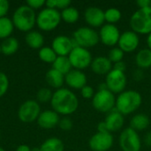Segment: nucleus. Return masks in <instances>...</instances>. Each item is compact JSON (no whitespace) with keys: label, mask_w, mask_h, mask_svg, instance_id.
<instances>
[{"label":"nucleus","mask_w":151,"mask_h":151,"mask_svg":"<svg viewBox=\"0 0 151 151\" xmlns=\"http://www.w3.org/2000/svg\"><path fill=\"white\" fill-rule=\"evenodd\" d=\"M50 105L52 110L58 115L67 117L77 111L79 107V99L69 88H61L53 92Z\"/></svg>","instance_id":"f257e3e1"},{"label":"nucleus","mask_w":151,"mask_h":151,"mask_svg":"<svg viewBox=\"0 0 151 151\" xmlns=\"http://www.w3.org/2000/svg\"><path fill=\"white\" fill-rule=\"evenodd\" d=\"M142 95L136 90L128 89L118 95L115 109L123 116H127L136 111L142 105Z\"/></svg>","instance_id":"f03ea898"},{"label":"nucleus","mask_w":151,"mask_h":151,"mask_svg":"<svg viewBox=\"0 0 151 151\" xmlns=\"http://www.w3.org/2000/svg\"><path fill=\"white\" fill-rule=\"evenodd\" d=\"M12 20L15 28L27 33L36 25V13L27 4H22L15 10Z\"/></svg>","instance_id":"7ed1b4c3"},{"label":"nucleus","mask_w":151,"mask_h":151,"mask_svg":"<svg viewBox=\"0 0 151 151\" xmlns=\"http://www.w3.org/2000/svg\"><path fill=\"white\" fill-rule=\"evenodd\" d=\"M130 27L138 35H150L151 33V6L139 8L130 18Z\"/></svg>","instance_id":"20e7f679"},{"label":"nucleus","mask_w":151,"mask_h":151,"mask_svg":"<svg viewBox=\"0 0 151 151\" xmlns=\"http://www.w3.org/2000/svg\"><path fill=\"white\" fill-rule=\"evenodd\" d=\"M61 20V13L56 9L45 7L36 14V26L42 31L50 32L56 29Z\"/></svg>","instance_id":"39448f33"},{"label":"nucleus","mask_w":151,"mask_h":151,"mask_svg":"<svg viewBox=\"0 0 151 151\" xmlns=\"http://www.w3.org/2000/svg\"><path fill=\"white\" fill-rule=\"evenodd\" d=\"M73 40L75 46L85 49L94 47L100 42L98 33L89 27H81L76 29L73 34Z\"/></svg>","instance_id":"423d86ee"},{"label":"nucleus","mask_w":151,"mask_h":151,"mask_svg":"<svg viewBox=\"0 0 151 151\" xmlns=\"http://www.w3.org/2000/svg\"><path fill=\"white\" fill-rule=\"evenodd\" d=\"M92 106L97 111L109 113L115 109L116 96L108 89L97 90L92 98Z\"/></svg>","instance_id":"0eeeda50"},{"label":"nucleus","mask_w":151,"mask_h":151,"mask_svg":"<svg viewBox=\"0 0 151 151\" xmlns=\"http://www.w3.org/2000/svg\"><path fill=\"white\" fill-rule=\"evenodd\" d=\"M68 58L73 69L81 71L90 66L93 60L91 52L88 49L80 46H75L72 50V51L68 55Z\"/></svg>","instance_id":"6e6552de"},{"label":"nucleus","mask_w":151,"mask_h":151,"mask_svg":"<svg viewBox=\"0 0 151 151\" xmlns=\"http://www.w3.org/2000/svg\"><path fill=\"white\" fill-rule=\"evenodd\" d=\"M119 147L122 151H140L142 140L138 133L130 127L125 128L119 138Z\"/></svg>","instance_id":"1a4fd4ad"},{"label":"nucleus","mask_w":151,"mask_h":151,"mask_svg":"<svg viewBox=\"0 0 151 151\" xmlns=\"http://www.w3.org/2000/svg\"><path fill=\"white\" fill-rule=\"evenodd\" d=\"M41 111L40 104L35 100H27L18 110V118L23 123H32L36 121Z\"/></svg>","instance_id":"9d476101"},{"label":"nucleus","mask_w":151,"mask_h":151,"mask_svg":"<svg viewBox=\"0 0 151 151\" xmlns=\"http://www.w3.org/2000/svg\"><path fill=\"white\" fill-rule=\"evenodd\" d=\"M104 82L108 90L112 92L114 95H119L126 90L127 79L125 73L112 68V70L105 75Z\"/></svg>","instance_id":"9b49d317"},{"label":"nucleus","mask_w":151,"mask_h":151,"mask_svg":"<svg viewBox=\"0 0 151 151\" xmlns=\"http://www.w3.org/2000/svg\"><path fill=\"white\" fill-rule=\"evenodd\" d=\"M113 142L114 138L111 133L96 132L90 137L88 146L92 151H108L111 149Z\"/></svg>","instance_id":"f8f14e48"},{"label":"nucleus","mask_w":151,"mask_h":151,"mask_svg":"<svg viewBox=\"0 0 151 151\" xmlns=\"http://www.w3.org/2000/svg\"><path fill=\"white\" fill-rule=\"evenodd\" d=\"M99 40L100 42L108 47H115L118 44L120 32L116 25L112 24H104L101 27L99 30Z\"/></svg>","instance_id":"ddd939ff"},{"label":"nucleus","mask_w":151,"mask_h":151,"mask_svg":"<svg viewBox=\"0 0 151 151\" xmlns=\"http://www.w3.org/2000/svg\"><path fill=\"white\" fill-rule=\"evenodd\" d=\"M140 44L139 35L133 30H127L120 34V37L118 42L119 48L123 50V52L130 53L137 50Z\"/></svg>","instance_id":"4468645a"},{"label":"nucleus","mask_w":151,"mask_h":151,"mask_svg":"<svg viewBox=\"0 0 151 151\" xmlns=\"http://www.w3.org/2000/svg\"><path fill=\"white\" fill-rule=\"evenodd\" d=\"M75 47L73 38L66 35H60L56 36L51 43V48L57 54V56L68 57L72 50Z\"/></svg>","instance_id":"2eb2a0df"},{"label":"nucleus","mask_w":151,"mask_h":151,"mask_svg":"<svg viewBox=\"0 0 151 151\" xmlns=\"http://www.w3.org/2000/svg\"><path fill=\"white\" fill-rule=\"evenodd\" d=\"M84 19L89 27H101L104 25V11L97 6H89L84 12Z\"/></svg>","instance_id":"dca6fc26"},{"label":"nucleus","mask_w":151,"mask_h":151,"mask_svg":"<svg viewBox=\"0 0 151 151\" xmlns=\"http://www.w3.org/2000/svg\"><path fill=\"white\" fill-rule=\"evenodd\" d=\"M65 83L73 89H81L88 83L87 75L81 70L72 69L65 75Z\"/></svg>","instance_id":"f3484780"},{"label":"nucleus","mask_w":151,"mask_h":151,"mask_svg":"<svg viewBox=\"0 0 151 151\" xmlns=\"http://www.w3.org/2000/svg\"><path fill=\"white\" fill-rule=\"evenodd\" d=\"M60 118L59 115L53 110H45L42 111L38 119H37V124L42 129H52L58 126Z\"/></svg>","instance_id":"a211bd4d"},{"label":"nucleus","mask_w":151,"mask_h":151,"mask_svg":"<svg viewBox=\"0 0 151 151\" xmlns=\"http://www.w3.org/2000/svg\"><path fill=\"white\" fill-rule=\"evenodd\" d=\"M104 122L106 126L108 132L111 134L112 132H117L123 127L125 119L124 116L116 109H114L109 113H107Z\"/></svg>","instance_id":"6ab92c4d"},{"label":"nucleus","mask_w":151,"mask_h":151,"mask_svg":"<svg viewBox=\"0 0 151 151\" xmlns=\"http://www.w3.org/2000/svg\"><path fill=\"white\" fill-rule=\"evenodd\" d=\"M93 73L98 75H107L113 68V64L110 61L108 57L98 56L93 58L90 65Z\"/></svg>","instance_id":"aec40b11"},{"label":"nucleus","mask_w":151,"mask_h":151,"mask_svg":"<svg viewBox=\"0 0 151 151\" xmlns=\"http://www.w3.org/2000/svg\"><path fill=\"white\" fill-rule=\"evenodd\" d=\"M25 42L28 47L34 50H40L43 47L44 37L42 33L36 30H31L27 33L25 36Z\"/></svg>","instance_id":"412c9836"},{"label":"nucleus","mask_w":151,"mask_h":151,"mask_svg":"<svg viewBox=\"0 0 151 151\" xmlns=\"http://www.w3.org/2000/svg\"><path fill=\"white\" fill-rule=\"evenodd\" d=\"M45 80L49 86L53 88H56L57 90L63 88V85L65 83V75L58 72L57 70L51 68L46 73Z\"/></svg>","instance_id":"4be33fe9"},{"label":"nucleus","mask_w":151,"mask_h":151,"mask_svg":"<svg viewBox=\"0 0 151 151\" xmlns=\"http://www.w3.org/2000/svg\"><path fill=\"white\" fill-rule=\"evenodd\" d=\"M150 124V118L144 113H137L134 114L130 120V127L136 132L143 131L149 127Z\"/></svg>","instance_id":"5701e85b"},{"label":"nucleus","mask_w":151,"mask_h":151,"mask_svg":"<svg viewBox=\"0 0 151 151\" xmlns=\"http://www.w3.org/2000/svg\"><path fill=\"white\" fill-rule=\"evenodd\" d=\"M135 64L142 70L151 67V50L149 48L140 50L135 56Z\"/></svg>","instance_id":"b1692460"},{"label":"nucleus","mask_w":151,"mask_h":151,"mask_svg":"<svg viewBox=\"0 0 151 151\" xmlns=\"http://www.w3.org/2000/svg\"><path fill=\"white\" fill-rule=\"evenodd\" d=\"M19 47V41L15 37L11 36L7 39L3 40V42H1V53L6 56L13 55L18 51Z\"/></svg>","instance_id":"393cba45"},{"label":"nucleus","mask_w":151,"mask_h":151,"mask_svg":"<svg viewBox=\"0 0 151 151\" xmlns=\"http://www.w3.org/2000/svg\"><path fill=\"white\" fill-rule=\"evenodd\" d=\"M41 151H64L65 145L62 140L57 137H51L45 140L40 146Z\"/></svg>","instance_id":"a878e982"},{"label":"nucleus","mask_w":151,"mask_h":151,"mask_svg":"<svg viewBox=\"0 0 151 151\" xmlns=\"http://www.w3.org/2000/svg\"><path fill=\"white\" fill-rule=\"evenodd\" d=\"M14 26L12 19L8 17L0 18V40H4L12 36Z\"/></svg>","instance_id":"bb28decb"},{"label":"nucleus","mask_w":151,"mask_h":151,"mask_svg":"<svg viewBox=\"0 0 151 151\" xmlns=\"http://www.w3.org/2000/svg\"><path fill=\"white\" fill-rule=\"evenodd\" d=\"M52 68L61 73L64 75L67 74L73 69L68 57H61V56L57 57L56 60L52 64Z\"/></svg>","instance_id":"cd10ccee"},{"label":"nucleus","mask_w":151,"mask_h":151,"mask_svg":"<svg viewBox=\"0 0 151 151\" xmlns=\"http://www.w3.org/2000/svg\"><path fill=\"white\" fill-rule=\"evenodd\" d=\"M60 13H61V19L68 24L76 23L80 18L79 11L75 7H73V6H69L64 9L63 11H61Z\"/></svg>","instance_id":"c85d7f7f"},{"label":"nucleus","mask_w":151,"mask_h":151,"mask_svg":"<svg viewBox=\"0 0 151 151\" xmlns=\"http://www.w3.org/2000/svg\"><path fill=\"white\" fill-rule=\"evenodd\" d=\"M38 57H39L40 60H42L44 63L53 64V62L56 60L58 56H57V54L55 53V51L53 50V49L51 47L43 46L42 48H41L39 50Z\"/></svg>","instance_id":"c756f323"},{"label":"nucleus","mask_w":151,"mask_h":151,"mask_svg":"<svg viewBox=\"0 0 151 151\" xmlns=\"http://www.w3.org/2000/svg\"><path fill=\"white\" fill-rule=\"evenodd\" d=\"M121 17L122 13L117 8H109L104 11V19L107 24L115 25L121 19Z\"/></svg>","instance_id":"7c9ffc66"},{"label":"nucleus","mask_w":151,"mask_h":151,"mask_svg":"<svg viewBox=\"0 0 151 151\" xmlns=\"http://www.w3.org/2000/svg\"><path fill=\"white\" fill-rule=\"evenodd\" d=\"M71 5L70 0H47L45 6L56 10H64Z\"/></svg>","instance_id":"2f4dec72"},{"label":"nucleus","mask_w":151,"mask_h":151,"mask_svg":"<svg viewBox=\"0 0 151 151\" xmlns=\"http://www.w3.org/2000/svg\"><path fill=\"white\" fill-rule=\"evenodd\" d=\"M53 96V92L48 88H42L38 90L37 95H36V98H37V102L38 103H48L51 101Z\"/></svg>","instance_id":"473e14b6"},{"label":"nucleus","mask_w":151,"mask_h":151,"mask_svg":"<svg viewBox=\"0 0 151 151\" xmlns=\"http://www.w3.org/2000/svg\"><path fill=\"white\" fill-rule=\"evenodd\" d=\"M124 54L125 53L123 52V50H120L119 47H113L108 53V58L112 64H115L123 60Z\"/></svg>","instance_id":"72a5a7b5"},{"label":"nucleus","mask_w":151,"mask_h":151,"mask_svg":"<svg viewBox=\"0 0 151 151\" xmlns=\"http://www.w3.org/2000/svg\"><path fill=\"white\" fill-rule=\"evenodd\" d=\"M9 79L7 77V75L3 73L0 72V98L3 97L8 91L9 88Z\"/></svg>","instance_id":"f704fd0d"},{"label":"nucleus","mask_w":151,"mask_h":151,"mask_svg":"<svg viewBox=\"0 0 151 151\" xmlns=\"http://www.w3.org/2000/svg\"><path fill=\"white\" fill-rule=\"evenodd\" d=\"M58 126L60 127V129L64 130V131H69L73 128V123L72 121V119L68 117H64L63 119H60Z\"/></svg>","instance_id":"c9c22d12"},{"label":"nucleus","mask_w":151,"mask_h":151,"mask_svg":"<svg viewBox=\"0 0 151 151\" xmlns=\"http://www.w3.org/2000/svg\"><path fill=\"white\" fill-rule=\"evenodd\" d=\"M81 96L85 99H92L96 93H95L94 88L91 86L86 85L81 89Z\"/></svg>","instance_id":"e433bc0d"},{"label":"nucleus","mask_w":151,"mask_h":151,"mask_svg":"<svg viewBox=\"0 0 151 151\" xmlns=\"http://www.w3.org/2000/svg\"><path fill=\"white\" fill-rule=\"evenodd\" d=\"M45 3L46 1L44 0H27L26 2V4L29 6L31 9H33L34 11H35L43 7L45 5Z\"/></svg>","instance_id":"4c0bfd02"},{"label":"nucleus","mask_w":151,"mask_h":151,"mask_svg":"<svg viewBox=\"0 0 151 151\" xmlns=\"http://www.w3.org/2000/svg\"><path fill=\"white\" fill-rule=\"evenodd\" d=\"M10 10V3L7 0H0V18L6 17Z\"/></svg>","instance_id":"58836bf2"},{"label":"nucleus","mask_w":151,"mask_h":151,"mask_svg":"<svg viewBox=\"0 0 151 151\" xmlns=\"http://www.w3.org/2000/svg\"><path fill=\"white\" fill-rule=\"evenodd\" d=\"M133 78L139 81H142L143 78H144V73H143V70L142 69H135L134 71V73H133Z\"/></svg>","instance_id":"ea45409f"},{"label":"nucleus","mask_w":151,"mask_h":151,"mask_svg":"<svg viewBox=\"0 0 151 151\" xmlns=\"http://www.w3.org/2000/svg\"><path fill=\"white\" fill-rule=\"evenodd\" d=\"M113 69L125 73V71H126V69H127V65H126V63L122 60V61H119V62H118V63L113 64Z\"/></svg>","instance_id":"a19ab883"},{"label":"nucleus","mask_w":151,"mask_h":151,"mask_svg":"<svg viewBox=\"0 0 151 151\" xmlns=\"http://www.w3.org/2000/svg\"><path fill=\"white\" fill-rule=\"evenodd\" d=\"M136 4L139 6V8H146L150 7L151 0H138L136 2Z\"/></svg>","instance_id":"79ce46f5"},{"label":"nucleus","mask_w":151,"mask_h":151,"mask_svg":"<svg viewBox=\"0 0 151 151\" xmlns=\"http://www.w3.org/2000/svg\"><path fill=\"white\" fill-rule=\"evenodd\" d=\"M144 143L147 146H151V131L148 132L144 136Z\"/></svg>","instance_id":"37998d69"},{"label":"nucleus","mask_w":151,"mask_h":151,"mask_svg":"<svg viewBox=\"0 0 151 151\" xmlns=\"http://www.w3.org/2000/svg\"><path fill=\"white\" fill-rule=\"evenodd\" d=\"M16 151H31V148L26 144H21L17 147Z\"/></svg>","instance_id":"c03bdc74"},{"label":"nucleus","mask_w":151,"mask_h":151,"mask_svg":"<svg viewBox=\"0 0 151 151\" xmlns=\"http://www.w3.org/2000/svg\"><path fill=\"white\" fill-rule=\"evenodd\" d=\"M104 89H108V88H107V86H106V84H105V82L100 83L99 86H98V90H104Z\"/></svg>","instance_id":"a18cd8bd"},{"label":"nucleus","mask_w":151,"mask_h":151,"mask_svg":"<svg viewBox=\"0 0 151 151\" xmlns=\"http://www.w3.org/2000/svg\"><path fill=\"white\" fill-rule=\"evenodd\" d=\"M147 44H148V48L151 50V33L147 36Z\"/></svg>","instance_id":"49530a36"},{"label":"nucleus","mask_w":151,"mask_h":151,"mask_svg":"<svg viewBox=\"0 0 151 151\" xmlns=\"http://www.w3.org/2000/svg\"><path fill=\"white\" fill-rule=\"evenodd\" d=\"M31 151H41L40 147H35V148H32Z\"/></svg>","instance_id":"de8ad7c7"},{"label":"nucleus","mask_w":151,"mask_h":151,"mask_svg":"<svg viewBox=\"0 0 151 151\" xmlns=\"http://www.w3.org/2000/svg\"><path fill=\"white\" fill-rule=\"evenodd\" d=\"M0 151H5V150H4V148H2V147L0 146Z\"/></svg>","instance_id":"09e8293b"},{"label":"nucleus","mask_w":151,"mask_h":151,"mask_svg":"<svg viewBox=\"0 0 151 151\" xmlns=\"http://www.w3.org/2000/svg\"><path fill=\"white\" fill-rule=\"evenodd\" d=\"M0 53H1V42H0Z\"/></svg>","instance_id":"8fccbe9b"},{"label":"nucleus","mask_w":151,"mask_h":151,"mask_svg":"<svg viewBox=\"0 0 151 151\" xmlns=\"http://www.w3.org/2000/svg\"><path fill=\"white\" fill-rule=\"evenodd\" d=\"M0 137H1V131H0Z\"/></svg>","instance_id":"3c124183"}]
</instances>
